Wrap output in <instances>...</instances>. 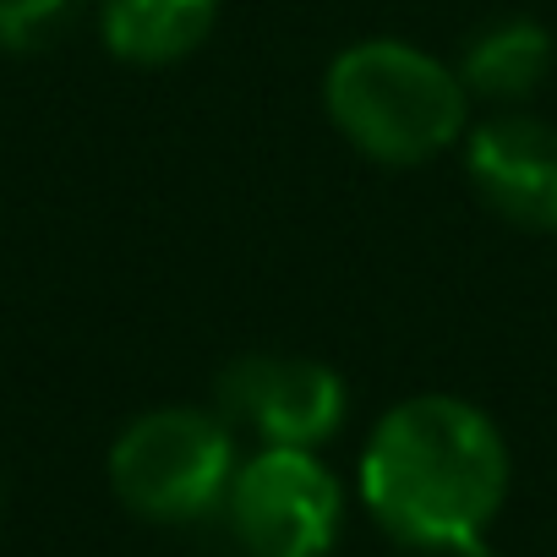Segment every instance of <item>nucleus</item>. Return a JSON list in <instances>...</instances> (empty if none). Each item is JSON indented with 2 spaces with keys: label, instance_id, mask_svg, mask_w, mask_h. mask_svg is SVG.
I'll return each instance as SVG.
<instances>
[{
  "label": "nucleus",
  "instance_id": "nucleus-1",
  "mask_svg": "<svg viewBox=\"0 0 557 557\" xmlns=\"http://www.w3.org/2000/svg\"><path fill=\"white\" fill-rule=\"evenodd\" d=\"M361 486L372 513L399 541L475 557L481 530L508 486V454L481 410L426 394L377 426Z\"/></svg>",
  "mask_w": 557,
  "mask_h": 557
},
{
  "label": "nucleus",
  "instance_id": "nucleus-2",
  "mask_svg": "<svg viewBox=\"0 0 557 557\" xmlns=\"http://www.w3.org/2000/svg\"><path fill=\"white\" fill-rule=\"evenodd\" d=\"M329 110L339 132L388 164H416L448 148L465 126V88L454 72L410 45L372 39L334 61Z\"/></svg>",
  "mask_w": 557,
  "mask_h": 557
},
{
  "label": "nucleus",
  "instance_id": "nucleus-3",
  "mask_svg": "<svg viewBox=\"0 0 557 557\" xmlns=\"http://www.w3.org/2000/svg\"><path fill=\"white\" fill-rule=\"evenodd\" d=\"M230 432L197 410H153L137 426H126V437L110 454V481L115 492L148 513V519H202L230 475Z\"/></svg>",
  "mask_w": 557,
  "mask_h": 557
},
{
  "label": "nucleus",
  "instance_id": "nucleus-4",
  "mask_svg": "<svg viewBox=\"0 0 557 557\" xmlns=\"http://www.w3.org/2000/svg\"><path fill=\"white\" fill-rule=\"evenodd\" d=\"M230 519L251 557H323L339 535V486L307 448H268L230 481Z\"/></svg>",
  "mask_w": 557,
  "mask_h": 557
},
{
  "label": "nucleus",
  "instance_id": "nucleus-5",
  "mask_svg": "<svg viewBox=\"0 0 557 557\" xmlns=\"http://www.w3.org/2000/svg\"><path fill=\"white\" fill-rule=\"evenodd\" d=\"M219 405L273 448H312L345 416V383L301 356H246L224 372Z\"/></svg>",
  "mask_w": 557,
  "mask_h": 557
},
{
  "label": "nucleus",
  "instance_id": "nucleus-6",
  "mask_svg": "<svg viewBox=\"0 0 557 557\" xmlns=\"http://www.w3.org/2000/svg\"><path fill=\"white\" fill-rule=\"evenodd\" d=\"M470 175L486 202L530 230H557V132L541 121H492L470 137Z\"/></svg>",
  "mask_w": 557,
  "mask_h": 557
},
{
  "label": "nucleus",
  "instance_id": "nucleus-7",
  "mask_svg": "<svg viewBox=\"0 0 557 557\" xmlns=\"http://www.w3.org/2000/svg\"><path fill=\"white\" fill-rule=\"evenodd\" d=\"M219 0H104V39L126 61H175L213 28Z\"/></svg>",
  "mask_w": 557,
  "mask_h": 557
},
{
  "label": "nucleus",
  "instance_id": "nucleus-8",
  "mask_svg": "<svg viewBox=\"0 0 557 557\" xmlns=\"http://www.w3.org/2000/svg\"><path fill=\"white\" fill-rule=\"evenodd\" d=\"M552 66V39L535 23H497L465 50V83L486 99H524Z\"/></svg>",
  "mask_w": 557,
  "mask_h": 557
},
{
  "label": "nucleus",
  "instance_id": "nucleus-9",
  "mask_svg": "<svg viewBox=\"0 0 557 557\" xmlns=\"http://www.w3.org/2000/svg\"><path fill=\"white\" fill-rule=\"evenodd\" d=\"M83 0H0V45L7 50H45Z\"/></svg>",
  "mask_w": 557,
  "mask_h": 557
}]
</instances>
